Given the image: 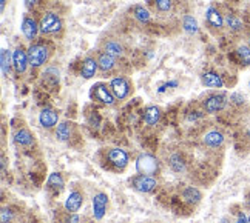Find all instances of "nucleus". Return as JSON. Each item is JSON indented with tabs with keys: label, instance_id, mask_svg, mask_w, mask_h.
Returning a JSON list of instances; mask_svg holds the SVG:
<instances>
[{
	"label": "nucleus",
	"instance_id": "1",
	"mask_svg": "<svg viewBox=\"0 0 250 223\" xmlns=\"http://www.w3.org/2000/svg\"><path fill=\"white\" fill-rule=\"evenodd\" d=\"M28 60H30V66L31 68H39L45 63H48L53 53L51 45L45 42V40H37L33 42L30 46H28Z\"/></svg>",
	"mask_w": 250,
	"mask_h": 223
},
{
	"label": "nucleus",
	"instance_id": "2",
	"mask_svg": "<svg viewBox=\"0 0 250 223\" xmlns=\"http://www.w3.org/2000/svg\"><path fill=\"white\" fill-rule=\"evenodd\" d=\"M136 171L142 176H151L156 177L161 172V162L153 154H141L136 159Z\"/></svg>",
	"mask_w": 250,
	"mask_h": 223
},
{
	"label": "nucleus",
	"instance_id": "3",
	"mask_svg": "<svg viewBox=\"0 0 250 223\" xmlns=\"http://www.w3.org/2000/svg\"><path fill=\"white\" fill-rule=\"evenodd\" d=\"M206 25L211 34H221L226 30V16L215 5H210L206 9Z\"/></svg>",
	"mask_w": 250,
	"mask_h": 223
},
{
	"label": "nucleus",
	"instance_id": "4",
	"mask_svg": "<svg viewBox=\"0 0 250 223\" xmlns=\"http://www.w3.org/2000/svg\"><path fill=\"white\" fill-rule=\"evenodd\" d=\"M39 25H41V34H43V36L57 34V33H61L63 28V22H62L61 16L53 11L45 13L41 19Z\"/></svg>",
	"mask_w": 250,
	"mask_h": 223
},
{
	"label": "nucleus",
	"instance_id": "5",
	"mask_svg": "<svg viewBox=\"0 0 250 223\" xmlns=\"http://www.w3.org/2000/svg\"><path fill=\"white\" fill-rule=\"evenodd\" d=\"M90 97L93 100H96L98 103H102L105 106H113L118 102L116 95L113 94V91L110 88V85H105V83H94L91 86Z\"/></svg>",
	"mask_w": 250,
	"mask_h": 223
},
{
	"label": "nucleus",
	"instance_id": "6",
	"mask_svg": "<svg viewBox=\"0 0 250 223\" xmlns=\"http://www.w3.org/2000/svg\"><path fill=\"white\" fill-rule=\"evenodd\" d=\"M130 185L134 191L142 192V194H151L158 189V180L151 176H142V174H136L130 180Z\"/></svg>",
	"mask_w": 250,
	"mask_h": 223
},
{
	"label": "nucleus",
	"instance_id": "7",
	"mask_svg": "<svg viewBox=\"0 0 250 223\" xmlns=\"http://www.w3.org/2000/svg\"><path fill=\"white\" fill-rule=\"evenodd\" d=\"M105 160L110 167H113V169L122 171L128 165V152L122 148H108L105 151Z\"/></svg>",
	"mask_w": 250,
	"mask_h": 223
},
{
	"label": "nucleus",
	"instance_id": "8",
	"mask_svg": "<svg viewBox=\"0 0 250 223\" xmlns=\"http://www.w3.org/2000/svg\"><path fill=\"white\" fill-rule=\"evenodd\" d=\"M108 85L118 100H125L131 94V82L124 75L113 77Z\"/></svg>",
	"mask_w": 250,
	"mask_h": 223
},
{
	"label": "nucleus",
	"instance_id": "9",
	"mask_svg": "<svg viewBox=\"0 0 250 223\" xmlns=\"http://www.w3.org/2000/svg\"><path fill=\"white\" fill-rule=\"evenodd\" d=\"M227 97L224 94H210L203 100V110L208 114H216L221 112L227 106Z\"/></svg>",
	"mask_w": 250,
	"mask_h": 223
},
{
	"label": "nucleus",
	"instance_id": "10",
	"mask_svg": "<svg viewBox=\"0 0 250 223\" xmlns=\"http://www.w3.org/2000/svg\"><path fill=\"white\" fill-rule=\"evenodd\" d=\"M96 60H98L99 71L102 74L110 75L113 73H116V70H118V59L116 57H113L107 53H104L102 50H99L98 54H96Z\"/></svg>",
	"mask_w": 250,
	"mask_h": 223
},
{
	"label": "nucleus",
	"instance_id": "11",
	"mask_svg": "<svg viewBox=\"0 0 250 223\" xmlns=\"http://www.w3.org/2000/svg\"><path fill=\"white\" fill-rule=\"evenodd\" d=\"M91 205H93V217L94 220H102L107 214V208H108V196L105 192L99 191L96 192L93 199H91Z\"/></svg>",
	"mask_w": 250,
	"mask_h": 223
},
{
	"label": "nucleus",
	"instance_id": "12",
	"mask_svg": "<svg viewBox=\"0 0 250 223\" xmlns=\"http://www.w3.org/2000/svg\"><path fill=\"white\" fill-rule=\"evenodd\" d=\"M21 28H22V34L25 36L26 40H30V42H34L37 38V36H39V33H41L39 22H37L34 17H31L30 14L23 16Z\"/></svg>",
	"mask_w": 250,
	"mask_h": 223
},
{
	"label": "nucleus",
	"instance_id": "13",
	"mask_svg": "<svg viewBox=\"0 0 250 223\" xmlns=\"http://www.w3.org/2000/svg\"><path fill=\"white\" fill-rule=\"evenodd\" d=\"M28 66H30V60H28V53L22 46H17L13 51V68L17 74H25Z\"/></svg>",
	"mask_w": 250,
	"mask_h": 223
},
{
	"label": "nucleus",
	"instance_id": "14",
	"mask_svg": "<svg viewBox=\"0 0 250 223\" xmlns=\"http://www.w3.org/2000/svg\"><path fill=\"white\" fill-rule=\"evenodd\" d=\"M83 206V192L79 189H73L68 197H66L63 208L66 212H71V214H78V211Z\"/></svg>",
	"mask_w": 250,
	"mask_h": 223
},
{
	"label": "nucleus",
	"instance_id": "15",
	"mask_svg": "<svg viewBox=\"0 0 250 223\" xmlns=\"http://www.w3.org/2000/svg\"><path fill=\"white\" fill-rule=\"evenodd\" d=\"M101 50L104 53H107L113 57H116V59H121V57L125 56V48L124 45L116 40V38H105L101 43Z\"/></svg>",
	"mask_w": 250,
	"mask_h": 223
},
{
	"label": "nucleus",
	"instance_id": "16",
	"mask_svg": "<svg viewBox=\"0 0 250 223\" xmlns=\"http://www.w3.org/2000/svg\"><path fill=\"white\" fill-rule=\"evenodd\" d=\"M76 134V123L70 120H63L57 125L56 128V137L61 142H70Z\"/></svg>",
	"mask_w": 250,
	"mask_h": 223
},
{
	"label": "nucleus",
	"instance_id": "17",
	"mask_svg": "<svg viewBox=\"0 0 250 223\" xmlns=\"http://www.w3.org/2000/svg\"><path fill=\"white\" fill-rule=\"evenodd\" d=\"M39 123L42 125V128H54L59 125V112L53 108H43L39 112Z\"/></svg>",
	"mask_w": 250,
	"mask_h": 223
},
{
	"label": "nucleus",
	"instance_id": "18",
	"mask_svg": "<svg viewBox=\"0 0 250 223\" xmlns=\"http://www.w3.org/2000/svg\"><path fill=\"white\" fill-rule=\"evenodd\" d=\"M13 140H14V143L17 145V147L25 148V149L34 147V143H36L34 135L31 134L30 130H26V128L17 130V131L14 132V135H13Z\"/></svg>",
	"mask_w": 250,
	"mask_h": 223
},
{
	"label": "nucleus",
	"instance_id": "19",
	"mask_svg": "<svg viewBox=\"0 0 250 223\" xmlns=\"http://www.w3.org/2000/svg\"><path fill=\"white\" fill-rule=\"evenodd\" d=\"M201 82H203L204 86H207V88H224V79L223 75H221L219 73L216 71H204L203 74H201Z\"/></svg>",
	"mask_w": 250,
	"mask_h": 223
},
{
	"label": "nucleus",
	"instance_id": "20",
	"mask_svg": "<svg viewBox=\"0 0 250 223\" xmlns=\"http://www.w3.org/2000/svg\"><path fill=\"white\" fill-rule=\"evenodd\" d=\"M99 71V65L98 60H96L94 56H86L85 59L82 60V66H81V75L83 79H93L96 75V73Z\"/></svg>",
	"mask_w": 250,
	"mask_h": 223
},
{
	"label": "nucleus",
	"instance_id": "21",
	"mask_svg": "<svg viewBox=\"0 0 250 223\" xmlns=\"http://www.w3.org/2000/svg\"><path fill=\"white\" fill-rule=\"evenodd\" d=\"M167 163H168V168L173 171V172H184L187 169V159L182 152H173L168 156L167 159Z\"/></svg>",
	"mask_w": 250,
	"mask_h": 223
},
{
	"label": "nucleus",
	"instance_id": "22",
	"mask_svg": "<svg viewBox=\"0 0 250 223\" xmlns=\"http://www.w3.org/2000/svg\"><path fill=\"white\" fill-rule=\"evenodd\" d=\"M204 145L208 148H221L226 142V137L224 134L218 131V130H211L208 132L204 134V139H203Z\"/></svg>",
	"mask_w": 250,
	"mask_h": 223
},
{
	"label": "nucleus",
	"instance_id": "23",
	"mask_svg": "<svg viewBox=\"0 0 250 223\" xmlns=\"http://www.w3.org/2000/svg\"><path fill=\"white\" fill-rule=\"evenodd\" d=\"M226 28L232 34H241L244 31V22L238 14L227 13L226 14Z\"/></svg>",
	"mask_w": 250,
	"mask_h": 223
},
{
	"label": "nucleus",
	"instance_id": "24",
	"mask_svg": "<svg viewBox=\"0 0 250 223\" xmlns=\"http://www.w3.org/2000/svg\"><path fill=\"white\" fill-rule=\"evenodd\" d=\"M63 188H65V182L61 174L59 172L50 174V177H48V182H46V189L50 191L53 196H59L63 191Z\"/></svg>",
	"mask_w": 250,
	"mask_h": 223
},
{
	"label": "nucleus",
	"instance_id": "25",
	"mask_svg": "<svg viewBox=\"0 0 250 223\" xmlns=\"http://www.w3.org/2000/svg\"><path fill=\"white\" fill-rule=\"evenodd\" d=\"M161 117H162V110L156 105L147 106L146 111H144V122H146L148 127H156L161 122Z\"/></svg>",
	"mask_w": 250,
	"mask_h": 223
},
{
	"label": "nucleus",
	"instance_id": "26",
	"mask_svg": "<svg viewBox=\"0 0 250 223\" xmlns=\"http://www.w3.org/2000/svg\"><path fill=\"white\" fill-rule=\"evenodd\" d=\"M181 196H182V200L190 203V205H198L201 199H203V194L195 186H186L181 191Z\"/></svg>",
	"mask_w": 250,
	"mask_h": 223
},
{
	"label": "nucleus",
	"instance_id": "27",
	"mask_svg": "<svg viewBox=\"0 0 250 223\" xmlns=\"http://www.w3.org/2000/svg\"><path fill=\"white\" fill-rule=\"evenodd\" d=\"M130 13L134 17V20L139 22V23H144V25L148 23L150 19H151L150 11L144 5H133L131 9H130Z\"/></svg>",
	"mask_w": 250,
	"mask_h": 223
},
{
	"label": "nucleus",
	"instance_id": "28",
	"mask_svg": "<svg viewBox=\"0 0 250 223\" xmlns=\"http://www.w3.org/2000/svg\"><path fill=\"white\" fill-rule=\"evenodd\" d=\"M182 28H184V31L187 34H196L198 33V22H196V19L193 16H184V19H182Z\"/></svg>",
	"mask_w": 250,
	"mask_h": 223
},
{
	"label": "nucleus",
	"instance_id": "29",
	"mask_svg": "<svg viewBox=\"0 0 250 223\" xmlns=\"http://www.w3.org/2000/svg\"><path fill=\"white\" fill-rule=\"evenodd\" d=\"M0 59H2V74L6 77L13 66V56L9 53V50H5L3 48L2 53H0Z\"/></svg>",
	"mask_w": 250,
	"mask_h": 223
},
{
	"label": "nucleus",
	"instance_id": "30",
	"mask_svg": "<svg viewBox=\"0 0 250 223\" xmlns=\"http://www.w3.org/2000/svg\"><path fill=\"white\" fill-rule=\"evenodd\" d=\"M236 56L239 62H241L244 66H250V46L249 45H239L236 48Z\"/></svg>",
	"mask_w": 250,
	"mask_h": 223
},
{
	"label": "nucleus",
	"instance_id": "31",
	"mask_svg": "<svg viewBox=\"0 0 250 223\" xmlns=\"http://www.w3.org/2000/svg\"><path fill=\"white\" fill-rule=\"evenodd\" d=\"M0 222L2 223H14L16 222V212L11 206H3L0 211Z\"/></svg>",
	"mask_w": 250,
	"mask_h": 223
},
{
	"label": "nucleus",
	"instance_id": "32",
	"mask_svg": "<svg viewBox=\"0 0 250 223\" xmlns=\"http://www.w3.org/2000/svg\"><path fill=\"white\" fill-rule=\"evenodd\" d=\"M155 6H156V11L161 13V14L171 13L173 0H155Z\"/></svg>",
	"mask_w": 250,
	"mask_h": 223
},
{
	"label": "nucleus",
	"instance_id": "33",
	"mask_svg": "<svg viewBox=\"0 0 250 223\" xmlns=\"http://www.w3.org/2000/svg\"><path fill=\"white\" fill-rule=\"evenodd\" d=\"M62 223H81V217L78 214H71V212H66L62 219Z\"/></svg>",
	"mask_w": 250,
	"mask_h": 223
},
{
	"label": "nucleus",
	"instance_id": "34",
	"mask_svg": "<svg viewBox=\"0 0 250 223\" xmlns=\"http://www.w3.org/2000/svg\"><path fill=\"white\" fill-rule=\"evenodd\" d=\"M235 223H247V217H246L244 212H239L236 220H235Z\"/></svg>",
	"mask_w": 250,
	"mask_h": 223
},
{
	"label": "nucleus",
	"instance_id": "35",
	"mask_svg": "<svg viewBox=\"0 0 250 223\" xmlns=\"http://www.w3.org/2000/svg\"><path fill=\"white\" fill-rule=\"evenodd\" d=\"M5 5H6V0H0V9H2V13L5 9Z\"/></svg>",
	"mask_w": 250,
	"mask_h": 223
},
{
	"label": "nucleus",
	"instance_id": "36",
	"mask_svg": "<svg viewBox=\"0 0 250 223\" xmlns=\"http://www.w3.org/2000/svg\"><path fill=\"white\" fill-rule=\"evenodd\" d=\"M247 42H249V46H250V30H249V33H247Z\"/></svg>",
	"mask_w": 250,
	"mask_h": 223
},
{
	"label": "nucleus",
	"instance_id": "37",
	"mask_svg": "<svg viewBox=\"0 0 250 223\" xmlns=\"http://www.w3.org/2000/svg\"><path fill=\"white\" fill-rule=\"evenodd\" d=\"M16 223H26V222H21V220H17Z\"/></svg>",
	"mask_w": 250,
	"mask_h": 223
},
{
	"label": "nucleus",
	"instance_id": "38",
	"mask_svg": "<svg viewBox=\"0 0 250 223\" xmlns=\"http://www.w3.org/2000/svg\"><path fill=\"white\" fill-rule=\"evenodd\" d=\"M247 223H250V216L247 217Z\"/></svg>",
	"mask_w": 250,
	"mask_h": 223
},
{
	"label": "nucleus",
	"instance_id": "39",
	"mask_svg": "<svg viewBox=\"0 0 250 223\" xmlns=\"http://www.w3.org/2000/svg\"><path fill=\"white\" fill-rule=\"evenodd\" d=\"M86 223H94V222H86Z\"/></svg>",
	"mask_w": 250,
	"mask_h": 223
}]
</instances>
